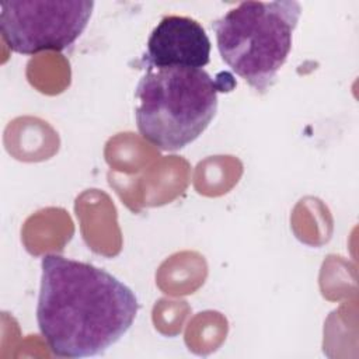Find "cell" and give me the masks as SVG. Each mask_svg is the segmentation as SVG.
I'll return each instance as SVG.
<instances>
[{
  "label": "cell",
  "instance_id": "obj_3",
  "mask_svg": "<svg viewBox=\"0 0 359 359\" xmlns=\"http://www.w3.org/2000/svg\"><path fill=\"white\" fill-rule=\"evenodd\" d=\"M300 14L293 0L238 3L212 24L222 60L257 93H266L287 60Z\"/></svg>",
  "mask_w": 359,
  "mask_h": 359
},
{
  "label": "cell",
  "instance_id": "obj_1",
  "mask_svg": "<svg viewBox=\"0 0 359 359\" xmlns=\"http://www.w3.org/2000/svg\"><path fill=\"white\" fill-rule=\"evenodd\" d=\"M41 269L36 323L56 356H98L132 327L137 297L105 269L57 254L43 255Z\"/></svg>",
  "mask_w": 359,
  "mask_h": 359
},
{
  "label": "cell",
  "instance_id": "obj_5",
  "mask_svg": "<svg viewBox=\"0 0 359 359\" xmlns=\"http://www.w3.org/2000/svg\"><path fill=\"white\" fill-rule=\"evenodd\" d=\"M212 43L205 28L185 15H167L149 35L143 69H203L210 60Z\"/></svg>",
  "mask_w": 359,
  "mask_h": 359
},
{
  "label": "cell",
  "instance_id": "obj_2",
  "mask_svg": "<svg viewBox=\"0 0 359 359\" xmlns=\"http://www.w3.org/2000/svg\"><path fill=\"white\" fill-rule=\"evenodd\" d=\"M236 87L227 72L212 77L205 69H146L135 97L139 133L163 151H177L195 142L217 112V94Z\"/></svg>",
  "mask_w": 359,
  "mask_h": 359
},
{
  "label": "cell",
  "instance_id": "obj_4",
  "mask_svg": "<svg viewBox=\"0 0 359 359\" xmlns=\"http://www.w3.org/2000/svg\"><path fill=\"white\" fill-rule=\"evenodd\" d=\"M94 10L91 0H10L0 4L4 43L15 53L62 52L83 34Z\"/></svg>",
  "mask_w": 359,
  "mask_h": 359
}]
</instances>
